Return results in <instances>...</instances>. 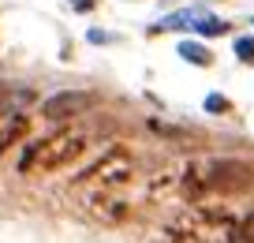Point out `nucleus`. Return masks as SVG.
Wrapping results in <instances>:
<instances>
[{"instance_id": "obj_7", "label": "nucleus", "mask_w": 254, "mask_h": 243, "mask_svg": "<svg viewBox=\"0 0 254 243\" xmlns=\"http://www.w3.org/2000/svg\"><path fill=\"white\" fill-rule=\"evenodd\" d=\"M206 109L209 112H224V109H228V101H224L221 94H213V97H206Z\"/></svg>"}, {"instance_id": "obj_6", "label": "nucleus", "mask_w": 254, "mask_h": 243, "mask_svg": "<svg viewBox=\"0 0 254 243\" xmlns=\"http://www.w3.org/2000/svg\"><path fill=\"white\" fill-rule=\"evenodd\" d=\"M198 30H202V34H224L228 26H224L221 19H202V23H198Z\"/></svg>"}, {"instance_id": "obj_9", "label": "nucleus", "mask_w": 254, "mask_h": 243, "mask_svg": "<svg viewBox=\"0 0 254 243\" xmlns=\"http://www.w3.org/2000/svg\"><path fill=\"white\" fill-rule=\"evenodd\" d=\"M71 4H75V8H79V11H86L90 4H94V0H71Z\"/></svg>"}, {"instance_id": "obj_4", "label": "nucleus", "mask_w": 254, "mask_h": 243, "mask_svg": "<svg viewBox=\"0 0 254 243\" xmlns=\"http://www.w3.org/2000/svg\"><path fill=\"white\" fill-rule=\"evenodd\" d=\"M180 56H187V60H190V64H198V68H206V64H209V49L190 45V41H183V45H180Z\"/></svg>"}, {"instance_id": "obj_8", "label": "nucleus", "mask_w": 254, "mask_h": 243, "mask_svg": "<svg viewBox=\"0 0 254 243\" xmlns=\"http://www.w3.org/2000/svg\"><path fill=\"white\" fill-rule=\"evenodd\" d=\"M243 240H247V243H254V213L243 221Z\"/></svg>"}, {"instance_id": "obj_5", "label": "nucleus", "mask_w": 254, "mask_h": 243, "mask_svg": "<svg viewBox=\"0 0 254 243\" xmlns=\"http://www.w3.org/2000/svg\"><path fill=\"white\" fill-rule=\"evenodd\" d=\"M236 53H239V60H254V38H239Z\"/></svg>"}, {"instance_id": "obj_1", "label": "nucleus", "mask_w": 254, "mask_h": 243, "mask_svg": "<svg viewBox=\"0 0 254 243\" xmlns=\"http://www.w3.org/2000/svg\"><path fill=\"white\" fill-rule=\"evenodd\" d=\"M97 97L86 94V90H64V94H53L45 105H41V116L45 120H71V116H82L86 109H94Z\"/></svg>"}, {"instance_id": "obj_2", "label": "nucleus", "mask_w": 254, "mask_h": 243, "mask_svg": "<svg viewBox=\"0 0 254 243\" xmlns=\"http://www.w3.org/2000/svg\"><path fill=\"white\" fill-rule=\"evenodd\" d=\"M254 183V168L243 165V161H217L213 168H209V187L217 191H247Z\"/></svg>"}, {"instance_id": "obj_3", "label": "nucleus", "mask_w": 254, "mask_h": 243, "mask_svg": "<svg viewBox=\"0 0 254 243\" xmlns=\"http://www.w3.org/2000/svg\"><path fill=\"white\" fill-rule=\"evenodd\" d=\"M79 150H82V139L60 135V139H53V142H45V146H41V165L53 168V165H60V161H67V157H75Z\"/></svg>"}]
</instances>
